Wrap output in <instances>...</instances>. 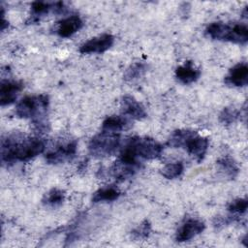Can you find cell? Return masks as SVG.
Returning <instances> with one entry per match:
<instances>
[{"label": "cell", "mask_w": 248, "mask_h": 248, "mask_svg": "<svg viewBox=\"0 0 248 248\" xmlns=\"http://www.w3.org/2000/svg\"><path fill=\"white\" fill-rule=\"evenodd\" d=\"M46 143L38 137H29L20 132H13L2 136L1 163L11 166L16 162L28 161L44 152Z\"/></svg>", "instance_id": "obj_1"}, {"label": "cell", "mask_w": 248, "mask_h": 248, "mask_svg": "<svg viewBox=\"0 0 248 248\" xmlns=\"http://www.w3.org/2000/svg\"><path fill=\"white\" fill-rule=\"evenodd\" d=\"M48 105V96L46 94L26 96L17 103L16 114L20 118L31 119L38 131H46L48 128L46 121Z\"/></svg>", "instance_id": "obj_2"}, {"label": "cell", "mask_w": 248, "mask_h": 248, "mask_svg": "<svg viewBox=\"0 0 248 248\" xmlns=\"http://www.w3.org/2000/svg\"><path fill=\"white\" fill-rule=\"evenodd\" d=\"M163 145L157 140L147 137H133L126 140L121 148L120 155L126 158L139 159H156L161 156Z\"/></svg>", "instance_id": "obj_3"}, {"label": "cell", "mask_w": 248, "mask_h": 248, "mask_svg": "<svg viewBox=\"0 0 248 248\" xmlns=\"http://www.w3.org/2000/svg\"><path fill=\"white\" fill-rule=\"evenodd\" d=\"M205 32L214 40L232 42L239 45H244L248 41V28L245 24L241 23L228 24L220 21L212 22L206 27Z\"/></svg>", "instance_id": "obj_4"}, {"label": "cell", "mask_w": 248, "mask_h": 248, "mask_svg": "<svg viewBox=\"0 0 248 248\" xmlns=\"http://www.w3.org/2000/svg\"><path fill=\"white\" fill-rule=\"evenodd\" d=\"M120 147L119 133L103 131L94 136L88 144L91 155L97 158H105L113 155Z\"/></svg>", "instance_id": "obj_5"}, {"label": "cell", "mask_w": 248, "mask_h": 248, "mask_svg": "<svg viewBox=\"0 0 248 248\" xmlns=\"http://www.w3.org/2000/svg\"><path fill=\"white\" fill-rule=\"evenodd\" d=\"M141 168L138 160L119 156V158L108 170V174L118 181H124L134 176Z\"/></svg>", "instance_id": "obj_6"}, {"label": "cell", "mask_w": 248, "mask_h": 248, "mask_svg": "<svg viewBox=\"0 0 248 248\" xmlns=\"http://www.w3.org/2000/svg\"><path fill=\"white\" fill-rule=\"evenodd\" d=\"M78 143L76 140H70L65 143L58 144L54 149L46 154V161L47 164H61L72 160L77 153Z\"/></svg>", "instance_id": "obj_7"}, {"label": "cell", "mask_w": 248, "mask_h": 248, "mask_svg": "<svg viewBox=\"0 0 248 248\" xmlns=\"http://www.w3.org/2000/svg\"><path fill=\"white\" fill-rule=\"evenodd\" d=\"M114 42V37L111 34L106 33L98 37H94L85 42L79 47V52L83 54L88 53H102L111 47Z\"/></svg>", "instance_id": "obj_8"}, {"label": "cell", "mask_w": 248, "mask_h": 248, "mask_svg": "<svg viewBox=\"0 0 248 248\" xmlns=\"http://www.w3.org/2000/svg\"><path fill=\"white\" fill-rule=\"evenodd\" d=\"M205 228L202 221L199 219H188L186 220L177 230L175 239L178 242L188 241L196 235L200 234Z\"/></svg>", "instance_id": "obj_9"}, {"label": "cell", "mask_w": 248, "mask_h": 248, "mask_svg": "<svg viewBox=\"0 0 248 248\" xmlns=\"http://www.w3.org/2000/svg\"><path fill=\"white\" fill-rule=\"evenodd\" d=\"M23 82L19 80L5 79L0 84V104L1 106H8L13 104L23 88Z\"/></svg>", "instance_id": "obj_10"}, {"label": "cell", "mask_w": 248, "mask_h": 248, "mask_svg": "<svg viewBox=\"0 0 248 248\" xmlns=\"http://www.w3.org/2000/svg\"><path fill=\"white\" fill-rule=\"evenodd\" d=\"M66 10L62 2H44V1H35L31 4V21H38L40 17L47 15L48 13L61 14Z\"/></svg>", "instance_id": "obj_11"}, {"label": "cell", "mask_w": 248, "mask_h": 248, "mask_svg": "<svg viewBox=\"0 0 248 248\" xmlns=\"http://www.w3.org/2000/svg\"><path fill=\"white\" fill-rule=\"evenodd\" d=\"M208 143L209 142L207 138L202 137L198 133H196L186 141L184 148L191 156H193L197 160V162H201L206 154Z\"/></svg>", "instance_id": "obj_12"}, {"label": "cell", "mask_w": 248, "mask_h": 248, "mask_svg": "<svg viewBox=\"0 0 248 248\" xmlns=\"http://www.w3.org/2000/svg\"><path fill=\"white\" fill-rule=\"evenodd\" d=\"M122 112L126 117L141 120L147 116L144 107L131 95H125L121 100Z\"/></svg>", "instance_id": "obj_13"}, {"label": "cell", "mask_w": 248, "mask_h": 248, "mask_svg": "<svg viewBox=\"0 0 248 248\" xmlns=\"http://www.w3.org/2000/svg\"><path fill=\"white\" fill-rule=\"evenodd\" d=\"M228 85L234 87L245 86L248 82V66L246 63H238L233 66L225 78Z\"/></svg>", "instance_id": "obj_14"}, {"label": "cell", "mask_w": 248, "mask_h": 248, "mask_svg": "<svg viewBox=\"0 0 248 248\" xmlns=\"http://www.w3.org/2000/svg\"><path fill=\"white\" fill-rule=\"evenodd\" d=\"M82 25L83 22L78 16H70L58 22L56 33L62 38H69L78 32Z\"/></svg>", "instance_id": "obj_15"}, {"label": "cell", "mask_w": 248, "mask_h": 248, "mask_svg": "<svg viewBox=\"0 0 248 248\" xmlns=\"http://www.w3.org/2000/svg\"><path fill=\"white\" fill-rule=\"evenodd\" d=\"M201 71L197 68L192 61H187L180 65L175 70L176 78L183 84H190L199 79Z\"/></svg>", "instance_id": "obj_16"}, {"label": "cell", "mask_w": 248, "mask_h": 248, "mask_svg": "<svg viewBox=\"0 0 248 248\" xmlns=\"http://www.w3.org/2000/svg\"><path fill=\"white\" fill-rule=\"evenodd\" d=\"M120 196V191L113 185L106 186L97 190L92 197L94 203L98 202H108L117 200Z\"/></svg>", "instance_id": "obj_17"}, {"label": "cell", "mask_w": 248, "mask_h": 248, "mask_svg": "<svg viewBox=\"0 0 248 248\" xmlns=\"http://www.w3.org/2000/svg\"><path fill=\"white\" fill-rule=\"evenodd\" d=\"M196 133H197L196 131L189 130V129H178V130H175L170 136V138H169V140L167 141V145H169L170 147H173V148L184 147L186 141L193 135H195Z\"/></svg>", "instance_id": "obj_18"}, {"label": "cell", "mask_w": 248, "mask_h": 248, "mask_svg": "<svg viewBox=\"0 0 248 248\" xmlns=\"http://www.w3.org/2000/svg\"><path fill=\"white\" fill-rule=\"evenodd\" d=\"M128 124H129V121L126 116L124 117V116H120V115H111V116L107 117L103 121L102 130L108 131V132L119 133Z\"/></svg>", "instance_id": "obj_19"}, {"label": "cell", "mask_w": 248, "mask_h": 248, "mask_svg": "<svg viewBox=\"0 0 248 248\" xmlns=\"http://www.w3.org/2000/svg\"><path fill=\"white\" fill-rule=\"evenodd\" d=\"M217 165L219 167V170L231 179H233L238 174L239 169L235 161L230 156H223L218 159Z\"/></svg>", "instance_id": "obj_20"}, {"label": "cell", "mask_w": 248, "mask_h": 248, "mask_svg": "<svg viewBox=\"0 0 248 248\" xmlns=\"http://www.w3.org/2000/svg\"><path fill=\"white\" fill-rule=\"evenodd\" d=\"M64 199H65L64 192L60 189L53 188L45 195L43 199V203L46 206L57 207L63 203Z\"/></svg>", "instance_id": "obj_21"}, {"label": "cell", "mask_w": 248, "mask_h": 248, "mask_svg": "<svg viewBox=\"0 0 248 248\" xmlns=\"http://www.w3.org/2000/svg\"><path fill=\"white\" fill-rule=\"evenodd\" d=\"M146 70H147V67L145 64L137 62L132 64L130 67L126 69L123 75V78L127 81H133L141 78L145 74Z\"/></svg>", "instance_id": "obj_22"}, {"label": "cell", "mask_w": 248, "mask_h": 248, "mask_svg": "<svg viewBox=\"0 0 248 248\" xmlns=\"http://www.w3.org/2000/svg\"><path fill=\"white\" fill-rule=\"evenodd\" d=\"M184 170V166L181 162H173L167 164L161 170V174L167 179H173L178 177Z\"/></svg>", "instance_id": "obj_23"}, {"label": "cell", "mask_w": 248, "mask_h": 248, "mask_svg": "<svg viewBox=\"0 0 248 248\" xmlns=\"http://www.w3.org/2000/svg\"><path fill=\"white\" fill-rule=\"evenodd\" d=\"M241 112L237 109H235L234 108H225L221 113L219 114V121L223 124L226 125H230L234 123L238 118H240Z\"/></svg>", "instance_id": "obj_24"}, {"label": "cell", "mask_w": 248, "mask_h": 248, "mask_svg": "<svg viewBox=\"0 0 248 248\" xmlns=\"http://www.w3.org/2000/svg\"><path fill=\"white\" fill-rule=\"evenodd\" d=\"M150 232H151V225L149 221L144 220L131 232V235H132V238L136 240H141V239L147 238Z\"/></svg>", "instance_id": "obj_25"}, {"label": "cell", "mask_w": 248, "mask_h": 248, "mask_svg": "<svg viewBox=\"0 0 248 248\" xmlns=\"http://www.w3.org/2000/svg\"><path fill=\"white\" fill-rule=\"evenodd\" d=\"M247 205L248 202L246 199H236L229 204L228 210L233 214H243L247 210Z\"/></svg>", "instance_id": "obj_26"}]
</instances>
